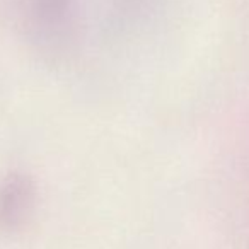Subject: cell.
<instances>
[{
    "label": "cell",
    "mask_w": 249,
    "mask_h": 249,
    "mask_svg": "<svg viewBox=\"0 0 249 249\" xmlns=\"http://www.w3.org/2000/svg\"><path fill=\"white\" fill-rule=\"evenodd\" d=\"M82 9L84 0H19L26 38L52 62L77 52L84 28Z\"/></svg>",
    "instance_id": "1"
},
{
    "label": "cell",
    "mask_w": 249,
    "mask_h": 249,
    "mask_svg": "<svg viewBox=\"0 0 249 249\" xmlns=\"http://www.w3.org/2000/svg\"><path fill=\"white\" fill-rule=\"evenodd\" d=\"M35 200V188L24 174H12L0 190V220L12 224L26 217Z\"/></svg>",
    "instance_id": "2"
}]
</instances>
